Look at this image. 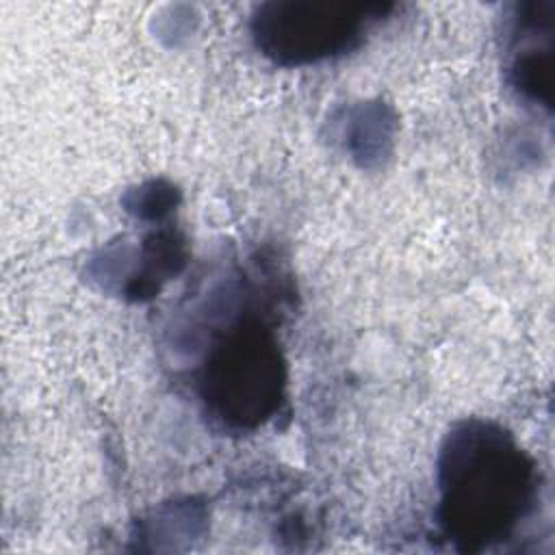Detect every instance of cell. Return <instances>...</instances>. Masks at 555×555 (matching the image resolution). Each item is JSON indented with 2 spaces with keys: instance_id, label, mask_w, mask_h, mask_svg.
Here are the masks:
<instances>
[{
  "instance_id": "obj_1",
  "label": "cell",
  "mask_w": 555,
  "mask_h": 555,
  "mask_svg": "<svg viewBox=\"0 0 555 555\" xmlns=\"http://www.w3.org/2000/svg\"><path fill=\"white\" fill-rule=\"evenodd\" d=\"M447 501L455 529L483 540L503 533L527 505L531 473L501 434L483 429L460 434L447 453Z\"/></svg>"
},
{
  "instance_id": "obj_2",
  "label": "cell",
  "mask_w": 555,
  "mask_h": 555,
  "mask_svg": "<svg viewBox=\"0 0 555 555\" xmlns=\"http://www.w3.org/2000/svg\"><path fill=\"white\" fill-rule=\"evenodd\" d=\"M364 7L353 4H273L258 20V37L275 56L314 61L343 50L360 30Z\"/></svg>"
},
{
  "instance_id": "obj_3",
  "label": "cell",
  "mask_w": 555,
  "mask_h": 555,
  "mask_svg": "<svg viewBox=\"0 0 555 555\" xmlns=\"http://www.w3.org/2000/svg\"><path fill=\"white\" fill-rule=\"evenodd\" d=\"M219 403L228 397V414L260 416L278 392V358L258 334L232 336L206 375Z\"/></svg>"
}]
</instances>
